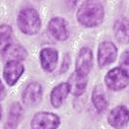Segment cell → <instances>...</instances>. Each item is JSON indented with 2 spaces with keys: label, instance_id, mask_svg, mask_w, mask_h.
<instances>
[{
  "label": "cell",
  "instance_id": "cell-1",
  "mask_svg": "<svg viewBox=\"0 0 129 129\" xmlns=\"http://www.w3.org/2000/svg\"><path fill=\"white\" fill-rule=\"evenodd\" d=\"M105 8L99 0H85L77 11V20L86 28H95L104 22Z\"/></svg>",
  "mask_w": 129,
  "mask_h": 129
},
{
  "label": "cell",
  "instance_id": "cell-2",
  "mask_svg": "<svg viewBox=\"0 0 129 129\" xmlns=\"http://www.w3.org/2000/svg\"><path fill=\"white\" fill-rule=\"evenodd\" d=\"M16 22L19 29L26 35H34L41 28V18L39 12L30 7L23 8L19 12Z\"/></svg>",
  "mask_w": 129,
  "mask_h": 129
},
{
  "label": "cell",
  "instance_id": "cell-3",
  "mask_svg": "<svg viewBox=\"0 0 129 129\" xmlns=\"http://www.w3.org/2000/svg\"><path fill=\"white\" fill-rule=\"evenodd\" d=\"M105 84L108 90L113 91V92L122 91L129 85V76L119 66L113 68L106 73Z\"/></svg>",
  "mask_w": 129,
  "mask_h": 129
},
{
  "label": "cell",
  "instance_id": "cell-4",
  "mask_svg": "<svg viewBox=\"0 0 129 129\" xmlns=\"http://www.w3.org/2000/svg\"><path fill=\"white\" fill-rule=\"evenodd\" d=\"M59 124V116L55 113H50V112L36 113L30 122L31 129H57Z\"/></svg>",
  "mask_w": 129,
  "mask_h": 129
},
{
  "label": "cell",
  "instance_id": "cell-5",
  "mask_svg": "<svg viewBox=\"0 0 129 129\" xmlns=\"http://www.w3.org/2000/svg\"><path fill=\"white\" fill-rule=\"evenodd\" d=\"M108 124L114 129H123L129 123V109L124 105L115 106L107 116Z\"/></svg>",
  "mask_w": 129,
  "mask_h": 129
},
{
  "label": "cell",
  "instance_id": "cell-6",
  "mask_svg": "<svg viewBox=\"0 0 129 129\" xmlns=\"http://www.w3.org/2000/svg\"><path fill=\"white\" fill-rule=\"evenodd\" d=\"M117 58V48L114 43L104 41L98 48V64L100 68H106L114 63Z\"/></svg>",
  "mask_w": 129,
  "mask_h": 129
},
{
  "label": "cell",
  "instance_id": "cell-7",
  "mask_svg": "<svg viewBox=\"0 0 129 129\" xmlns=\"http://www.w3.org/2000/svg\"><path fill=\"white\" fill-rule=\"evenodd\" d=\"M93 68V52L90 48L84 47L79 50L76 58V73L87 77Z\"/></svg>",
  "mask_w": 129,
  "mask_h": 129
},
{
  "label": "cell",
  "instance_id": "cell-8",
  "mask_svg": "<svg viewBox=\"0 0 129 129\" xmlns=\"http://www.w3.org/2000/svg\"><path fill=\"white\" fill-rule=\"evenodd\" d=\"M48 29L51 36L58 41H65L69 37L70 31L68 21L60 16H55L51 19L48 23Z\"/></svg>",
  "mask_w": 129,
  "mask_h": 129
},
{
  "label": "cell",
  "instance_id": "cell-9",
  "mask_svg": "<svg viewBox=\"0 0 129 129\" xmlns=\"http://www.w3.org/2000/svg\"><path fill=\"white\" fill-rule=\"evenodd\" d=\"M24 71V66L19 60H7L4 68V78L8 86H13L20 79Z\"/></svg>",
  "mask_w": 129,
  "mask_h": 129
},
{
  "label": "cell",
  "instance_id": "cell-10",
  "mask_svg": "<svg viewBox=\"0 0 129 129\" xmlns=\"http://www.w3.org/2000/svg\"><path fill=\"white\" fill-rule=\"evenodd\" d=\"M42 99V86L33 81L27 85L22 93V100L27 106H35L37 105Z\"/></svg>",
  "mask_w": 129,
  "mask_h": 129
},
{
  "label": "cell",
  "instance_id": "cell-11",
  "mask_svg": "<svg viewBox=\"0 0 129 129\" xmlns=\"http://www.w3.org/2000/svg\"><path fill=\"white\" fill-rule=\"evenodd\" d=\"M58 51L55 48H44L40 52V62L41 66L45 72H52L57 65Z\"/></svg>",
  "mask_w": 129,
  "mask_h": 129
},
{
  "label": "cell",
  "instance_id": "cell-12",
  "mask_svg": "<svg viewBox=\"0 0 129 129\" xmlns=\"http://www.w3.org/2000/svg\"><path fill=\"white\" fill-rule=\"evenodd\" d=\"M114 36L120 44H129V19L121 18L116 20L113 27Z\"/></svg>",
  "mask_w": 129,
  "mask_h": 129
},
{
  "label": "cell",
  "instance_id": "cell-13",
  "mask_svg": "<svg viewBox=\"0 0 129 129\" xmlns=\"http://www.w3.org/2000/svg\"><path fill=\"white\" fill-rule=\"evenodd\" d=\"M69 93H70V85L68 81L56 85L52 88L50 94L51 105L54 106L55 108H59L60 106L63 105L64 100L66 99V96L69 95Z\"/></svg>",
  "mask_w": 129,
  "mask_h": 129
},
{
  "label": "cell",
  "instance_id": "cell-14",
  "mask_svg": "<svg viewBox=\"0 0 129 129\" xmlns=\"http://www.w3.org/2000/svg\"><path fill=\"white\" fill-rule=\"evenodd\" d=\"M92 102H93L94 108H95L99 113L105 112L108 108L107 95H106L102 86H100V85L95 86L93 88V91H92Z\"/></svg>",
  "mask_w": 129,
  "mask_h": 129
},
{
  "label": "cell",
  "instance_id": "cell-15",
  "mask_svg": "<svg viewBox=\"0 0 129 129\" xmlns=\"http://www.w3.org/2000/svg\"><path fill=\"white\" fill-rule=\"evenodd\" d=\"M68 83H69V85H70V92H71L73 95L79 96L86 91L87 77L79 76L75 72V73L70 77V79H69Z\"/></svg>",
  "mask_w": 129,
  "mask_h": 129
},
{
  "label": "cell",
  "instance_id": "cell-16",
  "mask_svg": "<svg viewBox=\"0 0 129 129\" xmlns=\"http://www.w3.org/2000/svg\"><path fill=\"white\" fill-rule=\"evenodd\" d=\"M4 57L8 60H19L20 62L27 57V51L19 43H12L7 48V50L4 52Z\"/></svg>",
  "mask_w": 129,
  "mask_h": 129
},
{
  "label": "cell",
  "instance_id": "cell-17",
  "mask_svg": "<svg viewBox=\"0 0 129 129\" xmlns=\"http://www.w3.org/2000/svg\"><path fill=\"white\" fill-rule=\"evenodd\" d=\"M12 27L8 24L0 26V54H4L9 45L12 44Z\"/></svg>",
  "mask_w": 129,
  "mask_h": 129
},
{
  "label": "cell",
  "instance_id": "cell-18",
  "mask_svg": "<svg viewBox=\"0 0 129 129\" xmlns=\"http://www.w3.org/2000/svg\"><path fill=\"white\" fill-rule=\"evenodd\" d=\"M22 114V108L21 106L19 105L18 102L13 104L12 107H11V111H9V115H8V121H7V127H12L14 128L16 126V123L19 122L20 117Z\"/></svg>",
  "mask_w": 129,
  "mask_h": 129
},
{
  "label": "cell",
  "instance_id": "cell-19",
  "mask_svg": "<svg viewBox=\"0 0 129 129\" xmlns=\"http://www.w3.org/2000/svg\"><path fill=\"white\" fill-rule=\"evenodd\" d=\"M119 68L122 69L129 76V50L123 51L120 56V63H119Z\"/></svg>",
  "mask_w": 129,
  "mask_h": 129
},
{
  "label": "cell",
  "instance_id": "cell-20",
  "mask_svg": "<svg viewBox=\"0 0 129 129\" xmlns=\"http://www.w3.org/2000/svg\"><path fill=\"white\" fill-rule=\"evenodd\" d=\"M69 65H70V57H69V55H65V57H64V59H63V64H62L60 72L66 71L68 68H69Z\"/></svg>",
  "mask_w": 129,
  "mask_h": 129
},
{
  "label": "cell",
  "instance_id": "cell-21",
  "mask_svg": "<svg viewBox=\"0 0 129 129\" xmlns=\"http://www.w3.org/2000/svg\"><path fill=\"white\" fill-rule=\"evenodd\" d=\"M5 95H6V90H5V86H4L3 81L0 79V100H3Z\"/></svg>",
  "mask_w": 129,
  "mask_h": 129
},
{
  "label": "cell",
  "instance_id": "cell-22",
  "mask_svg": "<svg viewBox=\"0 0 129 129\" xmlns=\"http://www.w3.org/2000/svg\"><path fill=\"white\" fill-rule=\"evenodd\" d=\"M1 115H3V109H1V106H0V119H1Z\"/></svg>",
  "mask_w": 129,
  "mask_h": 129
}]
</instances>
